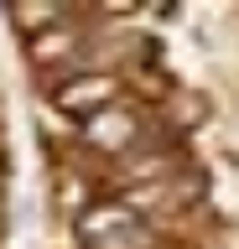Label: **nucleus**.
<instances>
[{
    "label": "nucleus",
    "mask_w": 239,
    "mask_h": 249,
    "mask_svg": "<svg viewBox=\"0 0 239 249\" xmlns=\"http://www.w3.org/2000/svg\"><path fill=\"white\" fill-rule=\"evenodd\" d=\"M114 99H120V78L114 73H83V78H68V83H57V93H52V104L63 109V114H78V120H94V114H104V109H114Z\"/></svg>",
    "instance_id": "f257e3e1"
},
{
    "label": "nucleus",
    "mask_w": 239,
    "mask_h": 249,
    "mask_svg": "<svg viewBox=\"0 0 239 249\" xmlns=\"http://www.w3.org/2000/svg\"><path fill=\"white\" fill-rule=\"evenodd\" d=\"M135 140H141V114L125 109V104L83 120V145H94V151H104V156H130Z\"/></svg>",
    "instance_id": "f03ea898"
},
{
    "label": "nucleus",
    "mask_w": 239,
    "mask_h": 249,
    "mask_svg": "<svg viewBox=\"0 0 239 249\" xmlns=\"http://www.w3.org/2000/svg\"><path fill=\"white\" fill-rule=\"evenodd\" d=\"M5 11H11V21H16V31H26V36L37 42L42 31L63 26V16H68V11H78V5H63V0H11Z\"/></svg>",
    "instance_id": "7ed1b4c3"
},
{
    "label": "nucleus",
    "mask_w": 239,
    "mask_h": 249,
    "mask_svg": "<svg viewBox=\"0 0 239 249\" xmlns=\"http://www.w3.org/2000/svg\"><path fill=\"white\" fill-rule=\"evenodd\" d=\"M141 218L130 213L125 202H99V208H83V218H78V233L94 244V239H110V233H120V229H135Z\"/></svg>",
    "instance_id": "20e7f679"
},
{
    "label": "nucleus",
    "mask_w": 239,
    "mask_h": 249,
    "mask_svg": "<svg viewBox=\"0 0 239 249\" xmlns=\"http://www.w3.org/2000/svg\"><path fill=\"white\" fill-rule=\"evenodd\" d=\"M73 42H78V36H73L68 26H52V31H42V36L32 42V62H37V68H57V62H63L68 52H73Z\"/></svg>",
    "instance_id": "39448f33"
},
{
    "label": "nucleus",
    "mask_w": 239,
    "mask_h": 249,
    "mask_svg": "<svg viewBox=\"0 0 239 249\" xmlns=\"http://www.w3.org/2000/svg\"><path fill=\"white\" fill-rule=\"evenodd\" d=\"M89 249H156V233L146 229V223H135V229H120L110 239H94Z\"/></svg>",
    "instance_id": "423d86ee"
}]
</instances>
